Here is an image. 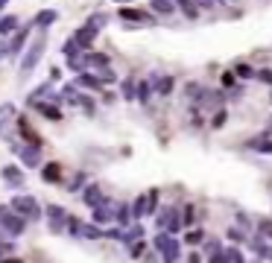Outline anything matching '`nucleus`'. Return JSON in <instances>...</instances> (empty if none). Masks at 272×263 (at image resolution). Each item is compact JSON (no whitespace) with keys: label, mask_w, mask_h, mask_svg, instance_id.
I'll use <instances>...</instances> for the list:
<instances>
[{"label":"nucleus","mask_w":272,"mask_h":263,"mask_svg":"<svg viewBox=\"0 0 272 263\" xmlns=\"http://www.w3.org/2000/svg\"><path fill=\"white\" fill-rule=\"evenodd\" d=\"M123 97H126V100H135V97H138V94H135V85H132V79H129V82H123Z\"/></svg>","instance_id":"nucleus-38"},{"label":"nucleus","mask_w":272,"mask_h":263,"mask_svg":"<svg viewBox=\"0 0 272 263\" xmlns=\"http://www.w3.org/2000/svg\"><path fill=\"white\" fill-rule=\"evenodd\" d=\"M226 117H229V114H226V111L220 108V111L214 114V120H211V126H214V129H220V126H226Z\"/></svg>","instance_id":"nucleus-36"},{"label":"nucleus","mask_w":272,"mask_h":263,"mask_svg":"<svg viewBox=\"0 0 272 263\" xmlns=\"http://www.w3.org/2000/svg\"><path fill=\"white\" fill-rule=\"evenodd\" d=\"M100 79H103V82H114L117 76H114V70H108V67H105V70H100Z\"/></svg>","instance_id":"nucleus-41"},{"label":"nucleus","mask_w":272,"mask_h":263,"mask_svg":"<svg viewBox=\"0 0 272 263\" xmlns=\"http://www.w3.org/2000/svg\"><path fill=\"white\" fill-rule=\"evenodd\" d=\"M144 249H146V243H144V240H138V243H132V246H129V252H132V258H135V261L144 255Z\"/></svg>","instance_id":"nucleus-34"},{"label":"nucleus","mask_w":272,"mask_h":263,"mask_svg":"<svg viewBox=\"0 0 272 263\" xmlns=\"http://www.w3.org/2000/svg\"><path fill=\"white\" fill-rule=\"evenodd\" d=\"M18 155H21V161H23L26 167H38V164H41V146H35V143L21 146V149H18Z\"/></svg>","instance_id":"nucleus-11"},{"label":"nucleus","mask_w":272,"mask_h":263,"mask_svg":"<svg viewBox=\"0 0 272 263\" xmlns=\"http://www.w3.org/2000/svg\"><path fill=\"white\" fill-rule=\"evenodd\" d=\"M59 20V12L56 9H41V12H35V18H32V26H38V29H47L50 23H56Z\"/></svg>","instance_id":"nucleus-13"},{"label":"nucleus","mask_w":272,"mask_h":263,"mask_svg":"<svg viewBox=\"0 0 272 263\" xmlns=\"http://www.w3.org/2000/svg\"><path fill=\"white\" fill-rule=\"evenodd\" d=\"M9 32H18V18L15 15H3L0 18V35H9Z\"/></svg>","instance_id":"nucleus-22"},{"label":"nucleus","mask_w":272,"mask_h":263,"mask_svg":"<svg viewBox=\"0 0 272 263\" xmlns=\"http://www.w3.org/2000/svg\"><path fill=\"white\" fill-rule=\"evenodd\" d=\"M270 132H272V123H270Z\"/></svg>","instance_id":"nucleus-48"},{"label":"nucleus","mask_w":272,"mask_h":263,"mask_svg":"<svg viewBox=\"0 0 272 263\" xmlns=\"http://www.w3.org/2000/svg\"><path fill=\"white\" fill-rule=\"evenodd\" d=\"M76 105H82V111H85L88 117L94 114V100H91V97H85V94H79V97H76Z\"/></svg>","instance_id":"nucleus-29"},{"label":"nucleus","mask_w":272,"mask_h":263,"mask_svg":"<svg viewBox=\"0 0 272 263\" xmlns=\"http://www.w3.org/2000/svg\"><path fill=\"white\" fill-rule=\"evenodd\" d=\"M41 179H44L47 184H56V182L62 179V167H59L56 161H53V164H44V167H41Z\"/></svg>","instance_id":"nucleus-18"},{"label":"nucleus","mask_w":272,"mask_h":263,"mask_svg":"<svg viewBox=\"0 0 272 263\" xmlns=\"http://www.w3.org/2000/svg\"><path fill=\"white\" fill-rule=\"evenodd\" d=\"M0 3H6V0H0Z\"/></svg>","instance_id":"nucleus-49"},{"label":"nucleus","mask_w":272,"mask_h":263,"mask_svg":"<svg viewBox=\"0 0 272 263\" xmlns=\"http://www.w3.org/2000/svg\"><path fill=\"white\" fill-rule=\"evenodd\" d=\"M152 88H155V94L170 97L173 88H176V82H173V76H155V79H152Z\"/></svg>","instance_id":"nucleus-15"},{"label":"nucleus","mask_w":272,"mask_h":263,"mask_svg":"<svg viewBox=\"0 0 272 263\" xmlns=\"http://www.w3.org/2000/svg\"><path fill=\"white\" fill-rule=\"evenodd\" d=\"M120 18H123V20H149V23H152V18H149L146 12H138V9H126V6L120 9Z\"/></svg>","instance_id":"nucleus-21"},{"label":"nucleus","mask_w":272,"mask_h":263,"mask_svg":"<svg viewBox=\"0 0 272 263\" xmlns=\"http://www.w3.org/2000/svg\"><path fill=\"white\" fill-rule=\"evenodd\" d=\"M188 263H202V255H199V252H193V255H190V261Z\"/></svg>","instance_id":"nucleus-44"},{"label":"nucleus","mask_w":272,"mask_h":263,"mask_svg":"<svg viewBox=\"0 0 272 263\" xmlns=\"http://www.w3.org/2000/svg\"><path fill=\"white\" fill-rule=\"evenodd\" d=\"M229 240L240 243V240H243V231H240V228H229Z\"/></svg>","instance_id":"nucleus-42"},{"label":"nucleus","mask_w":272,"mask_h":263,"mask_svg":"<svg viewBox=\"0 0 272 263\" xmlns=\"http://www.w3.org/2000/svg\"><path fill=\"white\" fill-rule=\"evenodd\" d=\"M97 32H100L97 26H91V23H85L82 29H76V35H73V38H76V44H79L82 50H88V47H91V44L97 41Z\"/></svg>","instance_id":"nucleus-10"},{"label":"nucleus","mask_w":272,"mask_h":263,"mask_svg":"<svg viewBox=\"0 0 272 263\" xmlns=\"http://www.w3.org/2000/svg\"><path fill=\"white\" fill-rule=\"evenodd\" d=\"M223 258H226V263H246L240 249H226V252H223Z\"/></svg>","instance_id":"nucleus-30"},{"label":"nucleus","mask_w":272,"mask_h":263,"mask_svg":"<svg viewBox=\"0 0 272 263\" xmlns=\"http://www.w3.org/2000/svg\"><path fill=\"white\" fill-rule=\"evenodd\" d=\"M234 73H237L240 79H252V76H255V70H252L249 64H237V67H234Z\"/></svg>","instance_id":"nucleus-32"},{"label":"nucleus","mask_w":272,"mask_h":263,"mask_svg":"<svg viewBox=\"0 0 272 263\" xmlns=\"http://www.w3.org/2000/svg\"><path fill=\"white\" fill-rule=\"evenodd\" d=\"M258 228H261V234H264L267 240H272V220H261Z\"/></svg>","instance_id":"nucleus-35"},{"label":"nucleus","mask_w":272,"mask_h":263,"mask_svg":"<svg viewBox=\"0 0 272 263\" xmlns=\"http://www.w3.org/2000/svg\"><path fill=\"white\" fill-rule=\"evenodd\" d=\"M149 94H155L152 82H141V85H138V100H141V102H149Z\"/></svg>","instance_id":"nucleus-27"},{"label":"nucleus","mask_w":272,"mask_h":263,"mask_svg":"<svg viewBox=\"0 0 272 263\" xmlns=\"http://www.w3.org/2000/svg\"><path fill=\"white\" fill-rule=\"evenodd\" d=\"M67 231H70L73 237H85V240H97V237H105V231H103L100 225H91V223H79V220H73V217H70V223H67Z\"/></svg>","instance_id":"nucleus-6"},{"label":"nucleus","mask_w":272,"mask_h":263,"mask_svg":"<svg viewBox=\"0 0 272 263\" xmlns=\"http://www.w3.org/2000/svg\"><path fill=\"white\" fill-rule=\"evenodd\" d=\"M249 149H255V152H270V155H272V138H270V135L252 138V141H249Z\"/></svg>","instance_id":"nucleus-20"},{"label":"nucleus","mask_w":272,"mask_h":263,"mask_svg":"<svg viewBox=\"0 0 272 263\" xmlns=\"http://www.w3.org/2000/svg\"><path fill=\"white\" fill-rule=\"evenodd\" d=\"M35 111H41L47 120H62V108L53 105V102H44V100H41V102H35Z\"/></svg>","instance_id":"nucleus-17"},{"label":"nucleus","mask_w":272,"mask_h":263,"mask_svg":"<svg viewBox=\"0 0 272 263\" xmlns=\"http://www.w3.org/2000/svg\"><path fill=\"white\" fill-rule=\"evenodd\" d=\"M199 3H205V6H214V3H217V0H199Z\"/></svg>","instance_id":"nucleus-47"},{"label":"nucleus","mask_w":272,"mask_h":263,"mask_svg":"<svg viewBox=\"0 0 272 263\" xmlns=\"http://www.w3.org/2000/svg\"><path fill=\"white\" fill-rule=\"evenodd\" d=\"M82 61H85L88 70H91V67H100V70L108 67V56H105V53H91V50H85V53H82Z\"/></svg>","instance_id":"nucleus-14"},{"label":"nucleus","mask_w":272,"mask_h":263,"mask_svg":"<svg viewBox=\"0 0 272 263\" xmlns=\"http://www.w3.org/2000/svg\"><path fill=\"white\" fill-rule=\"evenodd\" d=\"M9 208L15 211V214H21L23 220H32V223H38L41 217H44V211H41V205L32 199V196H12V202H9Z\"/></svg>","instance_id":"nucleus-1"},{"label":"nucleus","mask_w":272,"mask_h":263,"mask_svg":"<svg viewBox=\"0 0 272 263\" xmlns=\"http://www.w3.org/2000/svg\"><path fill=\"white\" fill-rule=\"evenodd\" d=\"M76 85H82V88H91V91H103V79H100V76H91V73H79Z\"/></svg>","instance_id":"nucleus-19"},{"label":"nucleus","mask_w":272,"mask_h":263,"mask_svg":"<svg viewBox=\"0 0 272 263\" xmlns=\"http://www.w3.org/2000/svg\"><path fill=\"white\" fill-rule=\"evenodd\" d=\"M261 82H267V85H272V70H261V73H255Z\"/></svg>","instance_id":"nucleus-43"},{"label":"nucleus","mask_w":272,"mask_h":263,"mask_svg":"<svg viewBox=\"0 0 272 263\" xmlns=\"http://www.w3.org/2000/svg\"><path fill=\"white\" fill-rule=\"evenodd\" d=\"M202 240H205V231H202V228H190V231L185 234V243H188V246H199Z\"/></svg>","instance_id":"nucleus-25"},{"label":"nucleus","mask_w":272,"mask_h":263,"mask_svg":"<svg viewBox=\"0 0 272 263\" xmlns=\"http://www.w3.org/2000/svg\"><path fill=\"white\" fill-rule=\"evenodd\" d=\"M188 97H190V100H202V97H205V94H202V85L190 82V85H188Z\"/></svg>","instance_id":"nucleus-33"},{"label":"nucleus","mask_w":272,"mask_h":263,"mask_svg":"<svg viewBox=\"0 0 272 263\" xmlns=\"http://www.w3.org/2000/svg\"><path fill=\"white\" fill-rule=\"evenodd\" d=\"M149 6L155 9V12H161V15H167V12H173V0H149Z\"/></svg>","instance_id":"nucleus-28"},{"label":"nucleus","mask_w":272,"mask_h":263,"mask_svg":"<svg viewBox=\"0 0 272 263\" xmlns=\"http://www.w3.org/2000/svg\"><path fill=\"white\" fill-rule=\"evenodd\" d=\"M44 50H47V38H44V35H38V38L29 44V50H26V56H23V61H21V79H26V76L35 70V64L41 61Z\"/></svg>","instance_id":"nucleus-2"},{"label":"nucleus","mask_w":272,"mask_h":263,"mask_svg":"<svg viewBox=\"0 0 272 263\" xmlns=\"http://www.w3.org/2000/svg\"><path fill=\"white\" fill-rule=\"evenodd\" d=\"M152 246H155V249H158V252L164 255V261H167V263H176V261H179V258H182V249H179V240H173V237H170L167 231H161V234H158V237L152 240Z\"/></svg>","instance_id":"nucleus-3"},{"label":"nucleus","mask_w":272,"mask_h":263,"mask_svg":"<svg viewBox=\"0 0 272 263\" xmlns=\"http://www.w3.org/2000/svg\"><path fill=\"white\" fill-rule=\"evenodd\" d=\"M141 237H144V225H132V228H126V231H123V243H129V246H132V243H138Z\"/></svg>","instance_id":"nucleus-23"},{"label":"nucleus","mask_w":272,"mask_h":263,"mask_svg":"<svg viewBox=\"0 0 272 263\" xmlns=\"http://www.w3.org/2000/svg\"><path fill=\"white\" fill-rule=\"evenodd\" d=\"M105 20H108V18H105V15H91V20H88V23H91V26H97V29H100V26H105Z\"/></svg>","instance_id":"nucleus-39"},{"label":"nucleus","mask_w":272,"mask_h":263,"mask_svg":"<svg viewBox=\"0 0 272 263\" xmlns=\"http://www.w3.org/2000/svg\"><path fill=\"white\" fill-rule=\"evenodd\" d=\"M114 202H103V205H97L94 208V225H105V223H111V220H117V214H114Z\"/></svg>","instance_id":"nucleus-8"},{"label":"nucleus","mask_w":272,"mask_h":263,"mask_svg":"<svg viewBox=\"0 0 272 263\" xmlns=\"http://www.w3.org/2000/svg\"><path fill=\"white\" fill-rule=\"evenodd\" d=\"M82 202H85L88 208H97V205H103V202H105V196H103V187H100V184H88V187H85V193H82Z\"/></svg>","instance_id":"nucleus-12"},{"label":"nucleus","mask_w":272,"mask_h":263,"mask_svg":"<svg viewBox=\"0 0 272 263\" xmlns=\"http://www.w3.org/2000/svg\"><path fill=\"white\" fill-rule=\"evenodd\" d=\"M155 223H158V228H161V231L176 234V231H179V225H182V214H179L176 208H161V211L155 214Z\"/></svg>","instance_id":"nucleus-5"},{"label":"nucleus","mask_w":272,"mask_h":263,"mask_svg":"<svg viewBox=\"0 0 272 263\" xmlns=\"http://www.w3.org/2000/svg\"><path fill=\"white\" fill-rule=\"evenodd\" d=\"M82 184H85V176H82V173H79V176H76V179H73V182H70V187H67V190H70V193H76V190H79V187H82Z\"/></svg>","instance_id":"nucleus-40"},{"label":"nucleus","mask_w":272,"mask_h":263,"mask_svg":"<svg viewBox=\"0 0 272 263\" xmlns=\"http://www.w3.org/2000/svg\"><path fill=\"white\" fill-rule=\"evenodd\" d=\"M6 53H9V47H3V41H0V59H3Z\"/></svg>","instance_id":"nucleus-45"},{"label":"nucleus","mask_w":272,"mask_h":263,"mask_svg":"<svg viewBox=\"0 0 272 263\" xmlns=\"http://www.w3.org/2000/svg\"><path fill=\"white\" fill-rule=\"evenodd\" d=\"M23 44H26V29H18V32H15V38L6 44V47H9V53H6V56H9V59H15V56L23 50Z\"/></svg>","instance_id":"nucleus-16"},{"label":"nucleus","mask_w":272,"mask_h":263,"mask_svg":"<svg viewBox=\"0 0 272 263\" xmlns=\"http://www.w3.org/2000/svg\"><path fill=\"white\" fill-rule=\"evenodd\" d=\"M132 214H135V217H149V214H158V190H149V193L138 196V199H135V205H132Z\"/></svg>","instance_id":"nucleus-4"},{"label":"nucleus","mask_w":272,"mask_h":263,"mask_svg":"<svg viewBox=\"0 0 272 263\" xmlns=\"http://www.w3.org/2000/svg\"><path fill=\"white\" fill-rule=\"evenodd\" d=\"M176 3H179V9H182V12H185L190 20H196V18H199V9H196L190 0H176Z\"/></svg>","instance_id":"nucleus-26"},{"label":"nucleus","mask_w":272,"mask_h":263,"mask_svg":"<svg viewBox=\"0 0 272 263\" xmlns=\"http://www.w3.org/2000/svg\"><path fill=\"white\" fill-rule=\"evenodd\" d=\"M0 176H3V182L9 184V187H23V173H21V167H15V164H6L3 170H0Z\"/></svg>","instance_id":"nucleus-9"},{"label":"nucleus","mask_w":272,"mask_h":263,"mask_svg":"<svg viewBox=\"0 0 272 263\" xmlns=\"http://www.w3.org/2000/svg\"><path fill=\"white\" fill-rule=\"evenodd\" d=\"M3 263H23V261H18V258H6Z\"/></svg>","instance_id":"nucleus-46"},{"label":"nucleus","mask_w":272,"mask_h":263,"mask_svg":"<svg viewBox=\"0 0 272 263\" xmlns=\"http://www.w3.org/2000/svg\"><path fill=\"white\" fill-rule=\"evenodd\" d=\"M255 249L261 252V258H264V261H272V243H267V240H258V243H255Z\"/></svg>","instance_id":"nucleus-31"},{"label":"nucleus","mask_w":272,"mask_h":263,"mask_svg":"<svg viewBox=\"0 0 272 263\" xmlns=\"http://www.w3.org/2000/svg\"><path fill=\"white\" fill-rule=\"evenodd\" d=\"M67 223H70V217H67V211H64L62 205H50V208H47V225H50L53 234H62Z\"/></svg>","instance_id":"nucleus-7"},{"label":"nucleus","mask_w":272,"mask_h":263,"mask_svg":"<svg viewBox=\"0 0 272 263\" xmlns=\"http://www.w3.org/2000/svg\"><path fill=\"white\" fill-rule=\"evenodd\" d=\"M132 217H135V214H132V205H117V223H120V225H129Z\"/></svg>","instance_id":"nucleus-24"},{"label":"nucleus","mask_w":272,"mask_h":263,"mask_svg":"<svg viewBox=\"0 0 272 263\" xmlns=\"http://www.w3.org/2000/svg\"><path fill=\"white\" fill-rule=\"evenodd\" d=\"M193 211H196L193 205H188V208L182 211V223H185V225H193Z\"/></svg>","instance_id":"nucleus-37"}]
</instances>
